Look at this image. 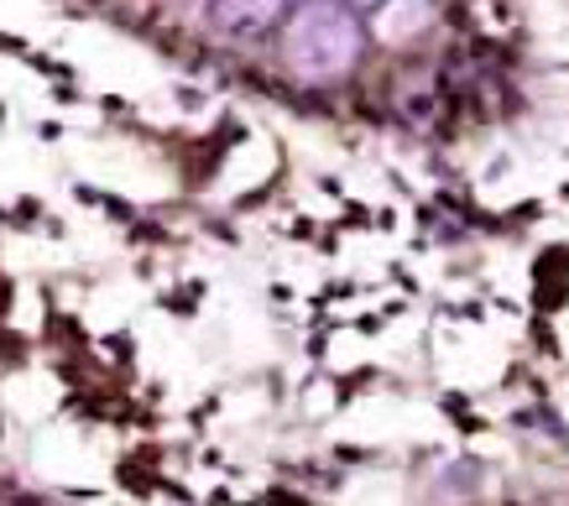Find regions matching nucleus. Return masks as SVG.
Wrapping results in <instances>:
<instances>
[{
    "instance_id": "1",
    "label": "nucleus",
    "mask_w": 569,
    "mask_h": 506,
    "mask_svg": "<svg viewBox=\"0 0 569 506\" xmlns=\"http://www.w3.org/2000/svg\"><path fill=\"white\" fill-rule=\"evenodd\" d=\"M356 53H361V27L335 0H309L288 27V63L303 79H335L356 63Z\"/></svg>"
},
{
    "instance_id": "2",
    "label": "nucleus",
    "mask_w": 569,
    "mask_h": 506,
    "mask_svg": "<svg viewBox=\"0 0 569 506\" xmlns=\"http://www.w3.org/2000/svg\"><path fill=\"white\" fill-rule=\"evenodd\" d=\"M433 21V0H387L377 11V37L381 42H408Z\"/></svg>"
},
{
    "instance_id": "3",
    "label": "nucleus",
    "mask_w": 569,
    "mask_h": 506,
    "mask_svg": "<svg viewBox=\"0 0 569 506\" xmlns=\"http://www.w3.org/2000/svg\"><path fill=\"white\" fill-rule=\"evenodd\" d=\"M282 11V0H220V27L230 32H257Z\"/></svg>"
}]
</instances>
